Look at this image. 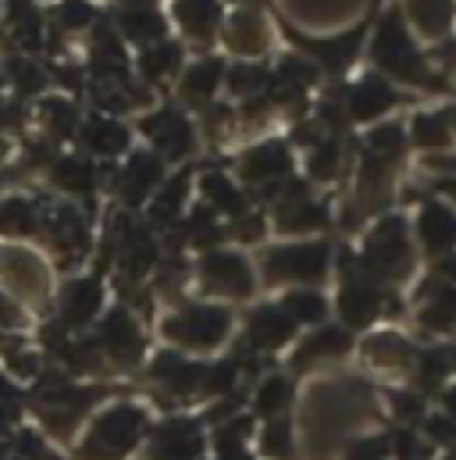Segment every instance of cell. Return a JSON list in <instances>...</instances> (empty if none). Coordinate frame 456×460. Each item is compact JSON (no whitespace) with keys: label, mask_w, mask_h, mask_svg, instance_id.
I'll use <instances>...</instances> for the list:
<instances>
[{"label":"cell","mask_w":456,"mask_h":460,"mask_svg":"<svg viewBox=\"0 0 456 460\" xmlns=\"http://www.w3.org/2000/svg\"><path fill=\"white\" fill-rule=\"evenodd\" d=\"M143 432V414L136 407H111L108 414H101V421L93 425L83 454L90 460H114L121 457L125 450L136 447Z\"/></svg>","instance_id":"6da1fadb"},{"label":"cell","mask_w":456,"mask_h":460,"mask_svg":"<svg viewBox=\"0 0 456 460\" xmlns=\"http://www.w3.org/2000/svg\"><path fill=\"white\" fill-rule=\"evenodd\" d=\"M168 332L186 346H218L222 336L228 332V314L225 311H211V307H200V311H186L182 318H175L168 325Z\"/></svg>","instance_id":"7a4b0ae2"},{"label":"cell","mask_w":456,"mask_h":460,"mask_svg":"<svg viewBox=\"0 0 456 460\" xmlns=\"http://www.w3.org/2000/svg\"><path fill=\"white\" fill-rule=\"evenodd\" d=\"M204 279L211 289L218 293H232V296H246L250 293V271L239 257H228V253H218L204 264Z\"/></svg>","instance_id":"3957f363"},{"label":"cell","mask_w":456,"mask_h":460,"mask_svg":"<svg viewBox=\"0 0 456 460\" xmlns=\"http://www.w3.org/2000/svg\"><path fill=\"white\" fill-rule=\"evenodd\" d=\"M267 271L275 275H289V279H318L325 271V250L318 246H303V250H278L275 261L267 257Z\"/></svg>","instance_id":"277c9868"},{"label":"cell","mask_w":456,"mask_h":460,"mask_svg":"<svg viewBox=\"0 0 456 460\" xmlns=\"http://www.w3.org/2000/svg\"><path fill=\"white\" fill-rule=\"evenodd\" d=\"M293 332V322L285 318V314H278V311H260L257 318H253V325H250V340L257 346H278L285 343V336Z\"/></svg>","instance_id":"5b68a950"},{"label":"cell","mask_w":456,"mask_h":460,"mask_svg":"<svg viewBox=\"0 0 456 460\" xmlns=\"http://www.w3.org/2000/svg\"><path fill=\"white\" fill-rule=\"evenodd\" d=\"M200 450V436L193 425H175L161 432V457L164 460H189Z\"/></svg>","instance_id":"8992f818"},{"label":"cell","mask_w":456,"mask_h":460,"mask_svg":"<svg viewBox=\"0 0 456 460\" xmlns=\"http://www.w3.org/2000/svg\"><path fill=\"white\" fill-rule=\"evenodd\" d=\"M421 235H425V243L432 246V250H439V246H450L456 235V222L450 211H443L439 204H432L428 211H425V218H421Z\"/></svg>","instance_id":"52a82bcc"},{"label":"cell","mask_w":456,"mask_h":460,"mask_svg":"<svg viewBox=\"0 0 456 460\" xmlns=\"http://www.w3.org/2000/svg\"><path fill=\"white\" fill-rule=\"evenodd\" d=\"M101 307V289L93 282H72L68 286V296H65V311L72 322H86L93 318V311Z\"/></svg>","instance_id":"ba28073f"},{"label":"cell","mask_w":456,"mask_h":460,"mask_svg":"<svg viewBox=\"0 0 456 460\" xmlns=\"http://www.w3.org/2000/svg\"><path fill=\"white\" fill-rule=\"evenodd\" d=\"M367 353H371V360H374L378 367H389V371H399V367L410 360V346L403 343L399 336H378Z\"/></svg>","instance_id":"9c48e42d"},{"label":"cell","mask_w":456,"mask_h":460,"mask_svg":"<svg viewBox=\"0 0 456 460\" xmlns=\"http://www.w3.org/2000/svg\"><path fill=\"white\" fill-rule=\"evenodd\" d=\"M32 229V208L14 200L0 211V232H29Z\"/></svg>","instance_id":"30bf717a"},{"label":"cell","mask_w":456,"mask_h":460,"mask_svg":"<svg viewBox=\"0 0 456 460\" xmlns=\"http://www.w3.org/2000/svg\"><path fill=\"white\" fill-rule=\"evenodd\" d=\"M289 307H293V314H296L300 322H318V318L325 314V300L314 296V293H296V296H289Z\"/></svg>","instance_id":"8fae6325"},{"label":"cell","mask_w":456,"mask_h":460,"mask_svg":"<svg viewBox=\"0 0 456 460\" xmlns=\"http://www.w3.org/2000/svg\"><path fill=\"white\" fill-rule=\"evenodd\" d=\"M260 411L264 414H275L278 407H285L289 403V385L282 382V378H271V382H264V389H260Z\"/></svg>","instance_id":"7c38bea8"},{"label":"cell","mask_w":456,"mask_h":460,"mask_svg":"<svg viewBox=\"0 0 456 460\" xmlns=\"http://www.w3.org/2000/svg\"><path fill=\"white\" fill-rule=\"evenodd\" d=\"M264 443H267V450H271L275 457H289V454H293V443H289V425H282V421H275V425L267 429V436H264Z\"/></svg>","instance_id":"4fadbf2b"},{"label":"cell","mask_w":456,"mask_h":460,"mask_svg":"<svg viewBox=\"0 0 456 460\" xmlns=\"http://www.w3.org/2000/svg\"><path fill=\"white\" fill-rule=\"evenodd\" d=\"M0 325H7V329L22 325V314H18V307H14L7 296H0Z\"/></svg>","instance_id":"5bb4252c"},{"label":"cell","mask_w":456,"mask_h":460,"mask_svg":"<svg viewBox=\"0 0 456 460\" xmlns=\"http://www.w3.org/2000/svg\"><path fill=\"white\" fill-rule=\"evenodd\" d=\"M446 407H450V414H456V389L446 393Z\"/></svg>","instance_id":"9a60e30c"},{"label":"cell","mask_w":456,"mask_h":460,"mask_svg":"<svg viewBox=\"0 0 456 460\" xmlns=\"http://www.w3.org/2000/svg\"><path fill=\"white\" fill-rule=\"evenodd\" d=\"M0 157H4V146H0Z\"/></svg>","instance_id":"2e32d148"}]
</instances>
